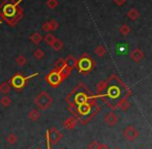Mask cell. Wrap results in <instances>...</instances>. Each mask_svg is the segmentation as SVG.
<instances>
[{"instance_id": "1f68e13d", "label": "cell", "mask_w": 152, "mask_h": 149, "mask_svg": "<svg viewBox=\"0 0 152 149\" xmlns=\"http://www.w3.org/2000/svg\"><path fill=\"white\" fill-rule=\"evenodd\" d=\"M128 16H129L132 19H136V18H138L139 14H138V12H137L136 9H132V10H129V12H128Z\"/></svg>"}, {"instance_id": "2e32d148", "label": "cell", "mask_w": 152, "mask_h": 149, "mask_svg": "<svg viewBox=\"0 0 152 149\" xmlns=\"http://www.w3.org/2000/svg\"><path fill=\"white\" fill-rule=\"evenodd\" d=\"M10 89H12V86H10V84L8 82H4L0 85V91H1L4 95H7L8 93H10Z\"/></svg>"}, {"instance_id": "e575fe53", "label": "cell", "mask_w": 152, "mask_h": 149, "mask_svg": "<svg viewBox=\"0 0 152 149\" xmlns=\"http://www.w3.org/2000/svg\"><path fill=\"white\" fill-rule=\"evenodd\" d=\"M115 1H116L117 4H123L125 2V0H115Z\"/></svg>"}, {"instance_id": "7c38bea8", "label": "cell", "mask_w": 152, "mask_h": 149, "mask_svg": "<svg viewBox=\"0 0 152 149\" xmlns=\"http://www.w3.org/2000/svg\"><path fill=\"white\" fill-rule=\"evenodd\" d=\"M64 62H65V65L68 66L70 69H75L77 65V59L75 58L72 55H68L66 58H64Z\"/></svg>"}, {"instance_id": "f546056e", "label": "cell", "mask_w": 152, "mask_h": 149, "mask_svg": "<svg viewBox=\"0 0 152 149\" xmlns=\"http://www.w3.org/2000/svg\"><path fill=\"white\" fill-rule=\"evenodd\" d=\"M50 23H51V27H52V31L57 30V29H58L59 23L57 22L56 20H51V21H50Z\"/></svg>"}, {"instance_id": "d4e9b609", "label": "cell", "mask_w": 152, "mask_h": 149, "mask_svg": "<svg viewBox=\"0 0 152 149\" xmlns=\"http://www.w3.org/2000/svg\"><path fill=\"white\" fill-rule=\"evenodd\" d=\"M55 39H56V37H55L52 33H48V34H47L44 38L45 42H46L47 45H49V46H52V44L54 42Z\"/></svg>"}, {"instance_id": "e0dca14e", "label": "cell", "mask_w": 152, "mask_h": 149, "mask_svg": "<svg viewBox=\"0 0 152 149\" xmlns=\"http://www.w3.org/2000/svg\"><path fill=\"white\" fill-rule=\"evenodd\" d=\"M106 87H107V82H104V81H100V82L96 85V92H97V95H96V96L102 94V92L104 91Z\"/></svg>"}, {"instance_id": "d6986e66", "label": "cell", "mask_w": 152, "mask_h": 149, "mask_svg": "<svg viewBox=\"0 0 152 149\" xmlns=\"http://www.w3.org/2000/svg\"><path fill=\"white\" fill-rule=\"evenodd\" d=\"M65 65V62H64V59L63 58H59V59H57L56 61H55V63H54V69H55V71H61L62 69V67Z\"/></svg>"}, {"instance_id": "4fadbf2b", "label": "cell", "mask_w": 152, "mask_h": 149, "mask_svg": "<svg viewBox=\"0 0 152 149\" xmlns=\"http://www.w3.org/2000/svg\"><path fill=\"white\" fill-rule=\"evenodd\" d=\"M130 56H132V60H134L136 62H139V61L142 60V58L144 57V54H143V52L140 49H134L132 52V54H130Z\"/></svg>"}, {"instance_id": "d6a6232c", "label": "cell", "mask_w": 152, "mask_h": 149, "mask_svg": "<svg viewBox=\"0 0 152 149\" xmlns=\"http://www.w3.org/2000/svg\"><path fill=\"white\" fill-rule=\"evenodd\" d=\"M99 149H110V147H109L107 144L104 143H100L99 144Z\"/></svg>"}, {"instance_id": "836d02e7", "label": "cell", "mask_w": 152, "mask_h": 149, "mask_svg": "<svg viewBox=\"0 0 152 149\" xmlns=\"http://www.w3.org/2000/svg\"><path fill=\"white\" fill-rule=\"evenodd\" d=\"M46 140H47V149H51V143L47 137H46Z\"/></svg>"}, {"instance_id": "ba28073f", "label": "cell", "mask_w": 152, "mask_h": 149, "mask_svg": "<svg viewBox=\"0 0 152 149\" xmlns=\"http://www.w3.org/2000/svg\"><path fill=\"white\" fill-rule=\"evenodd\" d=\"M123 137L129 142L134 141L139 137V131L134 125H128L123 131Z\"/></svg>"}, {"instance_id": "52a82bcc", "label": "cell", "mask_w": 152, "mask_h": 149, "mask_svg": "<svg viewBox=\"0 0 152 149\" xmlns=\"http://www.w3.org/2000/svg\"><path fill=\"white\" fill-rule=\"evenodd\" d=\"M46 137L49 139L51 145H56V144L59 143V141L62 140L63 134H62L57 127H52L51 129H48V131H47Z\"/></svg>"}, {"instance_id": "4dcf8cb0", "label": "cell", "mask_w": 152, "mask_h": 149, "mask_svg": "<svg viewBox=\"0 0 152 149\" xmlns=\"http://www.w3.org/2000/svg\"><path fill=\"white\" fill-rule=\"evenodd\" d=\"M129 31H130V29L128 28V27L126 26V25H123V26H122L121 28H120V32H121L123 35L128 34V33H129Z\"/></svg>"}, {"instance_id": "44dd1931", "label": "cell", "mask_w": 152, "mask_h": 149, "mask_svg": "<svg viewBox=\"0 0 152 149\" xmlns=\"http://www.w3.org/2000/svg\"><path fill=\"white\" fill-rule=\"evenodd\" d=\"M6 141H7V143L10 144V145H14V144H16L17 142H18V136L14 133L10 134V135L6 137Z\"/></svg>"}, {"instance_id": "4316f807", "label": "cell", "mask_w": 152, "mask_h": 149, "mask_svg": "<svg viewBox=\"0 0 152 149\" xmlns=\"http://www.w3.org/2000/svg\"><path fill=\"white\" fill-rule=\"evenodd\" d=\"M47 6L51 9H54L57 5H58V1L57 0H47Z\"/></svg>"}, {"instance_id": "9a60e30c", "label": "cell", "mask_w": 152, "mask_h": 149, "mask_svg": "<svg viewBox=\"0 0 152 149\" xmlns=\"http://www.w3.org/2000/svg\"><path fill=\"white\" fill-rule=\"evenodd\" d=\"M28 117H29V119H30L31 121H36V120H38V119H39L40 113H39V111H38L37 109H32L28 113Z\"/></svg>"}, {"instance_id": "30bf717a", "label": "cell", "mask_w": 152, "mask_h": 149, "mask_svg": "<svg viewBox=\"0 0 152 149\" xmlns=\"http://www.w3.org/2000/svg\"><path fill=\"white\" fill-rule=\"evenodd\" d=\"M119 121L118 115L114 112H110L104 116V122L107 123L110 126H113V125H116L117 122Z\"/></svg>"}, {"instance_id": "8992f818", "label": "cell", "mask_w": 152, "mask_h": 149, "mask_svg": "<svg viewBox=\"0 0 152 149\" xmlns=\"http://www.w3.org/2000/svg\"><path fill=\"white\" fill-rule=\"evenodd\" d=\"M45 80L46 82L50 85L53 88H57L59 85L61 84L64 81V79L62 78L61 74L59 73L58 71H55V69H52L46 77H45Z\"/></svg>"}, {"instance_id": "5bb4252c", "label": "cell", "mask_w": 152, "mask_h": 149, "mask_svg": "<svg viewBox=\"0 0 152 149\" xmlns=\"http://www.w3.org/2000/svg\"><path fill=\"white\" fill-rule=\"evenodd\" d=\"M29 38H30V42H32V44L36 45V46H37V45H39L40 42L42 40V37L40 35V33H38V32L32 33Z\"/></svg>"}, {"instance_id": "74e56055", "label": "cell", "mask_w": 152, "mask_h": 149, "mask_svg": "<svg viewBox=\"0 0 152 149\" xmlns=\"http://www.w3.org/2000/svg\"><path fill=\"white\" fill-rule=\"evenodd\" d=\"M115 149H120V148H118V147H117V148H115Z\"/></svg>"}, {"instance_id": "83f0119b", "label": "cell", "mask_w": 152, "mask_h": 149, "mask_svg": "<svg viewBox=\"0 0 152 149\" xmlns=\"http://www.w3.org/2000/svg\"><path fill=\"white\" fill-rule=\"evenodd\" d=\"M42 29L44 31H46V32H51V31H52V27H51L50 21H48V22H45L44 24H42Z\"/></svg>"}, {"instance_id": "f1b7e54d", "label": "cell", "mask_w": 152, "mask_h": 149, "mask_svg": "<svg viewBox=\"0 0 152 149\" xmlns=\"http://www.w3.org/2000/svg\"><path fill=\"white\" fill-rule=\"evenodd\" d=\"M99 144L97 141H92L90 144H89L88 146H87V148L88 149H99Z\"/></svg>"}, {"instance_id": "ffe728a7", "label": "cell", "mask_w": 152, "mask_h": 149, "mask_svg": "<svg viewBox=\"0 0 152 149\" xmlns=\"http://www.w3.org/2000/svg\"><path fill=\"white\" fill-rule=\"evenodd\" d=\"M10 104H12V99H10V97L7 96V95H4V96L1 97V99H0V105L4 108L10 107Z\"/></svg>"}, {"instance_id": "8fae6325", "label": "cell", "mask_w": 152, "mask_h": 149, "mask_svg": "<svg viewBox=\"0 0 152 149\" xmlns=\"http://www.w3.org/2000/svg\"><path fill=\"white\" fill-rule=\"evenodd\" d=\"M129 107H130V103L127 99V97H122L120 101L118 102V104H117V109H120L123 112L127 111L129 109Z\"/></svg>"}, {"instance_id": "5b68a950", "label": "cell", "mask_w": 152, "mask_h": 149, "mask_svg": "<svg viewBox=\"0 0 152 149\" xmlns=\"http://www.w3.org/2000/svg\"><path fill=\"white\" fill-rule=\"evenodd\" d=\"M53 103V97L46 91L39 92L34 99V104L39 108L40 110H47Z\"/></svg>"}, {"instance_id": "277c9868", "label": "cell", "mask_w": 152, "mask_h": 149, "mask_svg": "<svg viewBox=\"0 0 152 149\" xmlns=\"http://www.w3.org/2000/svg\"><path fill=\"white\" fill-rule=\"evenodd\" d=\"M94 66V61L91 59L90 56H88L87 54H84L77 60V65L76 67L78 69V71L83 74H87L89 72L93 69Z\"/></svg>"}, {"instance_id": "8d00e7d4", "label": "cell", "mask_w": 152, "mask_h": 149, "mask_svg": "<svg viewBox=\"0 0 152 149\" xmlns=\"http://www.w3.org/2000/svg\"><path fill=\"white\" fill-rule=\"evenodd\" d=\"M36 149H42V148H39V147H38V148H36Z\"/></svg>"}, {"instance_id": "f35d334b", "label": "cell", "mask_w": 152, "mask_h": 149, "mask_svg": "<svg viewBox=\"0 0 152 149\" xmlns=\"http://www.w3.org/2000/svg\"><path fill=\"white\" fill-rule=\"evenodd\" d=\"M139 149H141V148H139Z\"/></svg>"}, {"instance_id": "3957f363", "label": "cell", "mask_w": 152, "mask_h": 149, "mask_svg": "<svg viewBox=\"0 0 152 149\" xmlns=\"http://www.w3.org/2000/svg\"><path fill=\"white\" fill-rule=\"evenodd\" d=\"M37 74H38V73H34V74H30V76L25 77L21 73H17L12 77V79H10L8 83L10 84V86L14 87L16 90H18L19 92H20V91H22L23 89H24V87L28 84L29 80H31L32 78L36 77Z\"/></svg>"}, {"instance_id": "9c48e42d", "label": "cell", "mask_w": 152, "mask_h": 149, "mask_svg": "<svg viewBox=\"0 0 152 149\" xmlns=\"http://www.w3.org/2000/svg\"><path fill=\"white\" fill-rule=\"evenodd\" d=\"M78 119L76 118L75 116H69L68 118H66L65 120L63 121V123H62V125H63V127L65 129H74L75 127L77 126V124H78Z\"/></svg>"}, {"instance_id": "ac0fdd59", "label": "cell", "mask_w": 152, "mask_h": 149, "mask_svg": "<svg viewBox=\"0 0 152 149\" xmlns=\"http://www.w3.org/2000/svg\"><path fill=\"white\" fill-rule=\"evenodd\" d=\"M51 47H52L54 51H60L61 49L63 48V42H62L61 39H58V38H56Z\"/></svg>"}, {"instance_id": "484cf974", "label": "cell", "mask_w": 152, "mask_h": 149, "mask_svg": "<svg viewBox=\"0 0 152 149\" xmlns=\"http://www.w3.org/2000/svg\"><path fill=\"white\" fill-rule=\"evenodd\" d=\"M94 52H95V54L97 55V56L102 57L104 54H106V48H104V46H102V45H99V46L96 47V49H95Z\"/></svg>"}, {"instance_id": "6da1fadb", "label": "cell", "mask_w": 152, "mask_h": 149, "mask_svg": "<svg viewBox=\"0 0 152 149\" xmlns=\"http://www.w3.org/2000/svg\"><path fill=\"white\" fill-rule=\"evenodd\" d=\"M23 0H3L0 3V18L8 26L15 27L24 17V10L20 6Z\"/></svg>"}, {"instance_id": "d590c367", "label": "cell", "mask_w": 152, "mask_h": 149, "mask_svg": "<svg viewBox=\"0 0 152 149\" xmlns=\"http://www.w3.org/2000/svg\"><path fill=\"white\" fill-rule=\"evenodd\" d=\"M2 23V20H1V18H0V24H1Z\"/></svg>"}, {"instance_id": "7402d4cb", "label": "cell", "mask_w": 152, "mask_h": 149, "mask_svg": "<svg viewBox=\"0 0 152 149\" xmlns=\"http://www.w3.org/2000/svg\"><path fill=\"white\" fill-rule=\"evenodd\" d=\"M15 61H16V63L19 65V66H24V65L27 63V59H26V57H25L24 55H22V54L19 55V56L17 57L16 60H15Z\"/></svg>"}, {"instance_id": "cb8c5ba5", "label": "cell", "mask_w": 152, "mask_h": 149, "mask_svg": "<svg viewBox=\"0 0 152 149\" xmlns=\"http://www.w3.org/2000/svg\"><path fill=\"white\" fill-rule=\"evenodd\" d=\"M33 57L36 59V60H42L45 57V52L42 50V49H36L33 52Z\"/></svg>"}, {"instance_id": "7a4b0ae2", "label": "cell", "mask_w": 152, "mask_h": 149, "mask_svg": "<svg viewBox=\"0 0 152 149\" xmlns=\"http://www.w3.org/2000/svg\"><path fill=\"white\" fill-rule=\"evenodd\" d=\"M96 99H97V96L92 95L90 93V90L83 83H80L65 97V101L68 104V106H80L83 105V104L96 102Z\"/></svg>"}, {"instance_id": "603a6c76", "label": "cell", "mask_w": 152, "mask_h": 149, "mask_svg": "<svg viewBox=\"0 0 152 149\" xmlns=\"http://www.w3.org/2000/svg\"><path fill=\"white\" fill-rule=\"evenodd\" d=\"M72 69H70L68 66H66V65H64V66L62 67V69H61V71H59V73L61 74L62 78H63L64 80H65V79L67 78V77L70 74V73H72Z\"/></svg>"}]
</instances>
